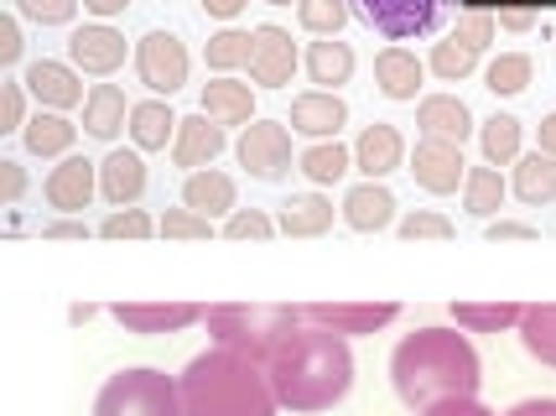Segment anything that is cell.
Masks as SVG:
<instances>
[{
  "instance_id": "cell-48",
  "label": "cell",
  "mask_w": 556,
  "mask_h": 416,
  "mask_svg": "<svg viewBox=\"0 0 556 416\" xmlns=\"http://www.w3.org/2000/svg\"><path fill=\"white\" fill-rule=\"evenodd\" d=\"M421 416H494V412H489L479 395H453V401H437V406H427Z\"/></svg>"
},
{
  "instance_id": "cell-31",
  "label": "cell",
  "mask_w": 556,
  "mask_h": 416,
  "mask_svg": "<svg viewBox=\"0 0 556 416\" xmlns=\"http://www.w3.org/2000/svg\"><path fill=\"white\" fill-rule=\"evenodd\" d=\"M453 318L468 333H505V328H520L526 307L520 302H453Z\"/></svg>"
},
{
  "instance_id": "cell-30",
  "label": "cell",
  "mask_w": 556,
  "mask_h": 416,
  "mask_svg": "<svg viewBox=\"0 0 556 416\" xmlns=\"http://www.w3.org/2000/svg\"><path fill=\"white\" fill-rule=\"evenodd\" d=\"M515 198L526 203V209H541V203H552L556 198V156L546 151H531V156H520L515 162Z\"/></svg>"
},
{
  "instance_id": "cell-8",
  "label": "cell",
  "mask_w": 556,
  "mask_h": 416,
  "mask_svg": "<svg viewBox=\"0 0 556 416\" xmlns=\"http://www.w3.org/2000/svg\"><path fill=\"white\" fill-rule=\"evenodd\" d=\"M136 74L151 94H177L188 84V48L172 37V31H146L136 42Z\"/></svg>"
},
{
  "instance_id": "cell-45",
  "label": "cell",
  "mask_w": 556,
  "mask_h": 416,
  "mask_svg": "<svg viewBox=\"0 0 556 416\" xmlns=\"http://www.w3.org/2000/svg\"><path fill=\"white\" fill-rule=\"evenodd\" d=\"M401 235H406V240H453V219L421 209V214H406V219H401Z\"/></svg>"
},
{
  "instance_id": "cell-4",
  "label": "cell",
  "mask_w": 556,
  "mask_h": 416,
  "mask_svg": "<svg viewBox=\"0 0 556 416\" xmlns=\"http://www.w3.org/2000/svg\"><path fill=\"white\" fill-rule=\"evenodd\" d=\"M208 333L218 349H235L244 360L266 365L270 354L287 343L291 328H302V307H281V302H224L208 307Z\"/></svg>"
},
{
  "instance_id": "cell-6",
  "label": "cell",
  "mask_w": 556,
  "mask_h": 416,
  "mask_svg": "<svg viewBox=\"0 0 556 416\" xmlns=\"http://www.w3.org/2000/svg\"><path fill=\"white\" fill-rule=\"evenodd\" d=\"M447 5H458V0H354L359 22H369L380 37H390V42L427 37V31L442 22Z\"/></svg>"
},
{
  "instance_id": "cell-11",
  "label": "cell",
  "mask_w": 556,
  "mask_h": 416,
  "mask_svg": "<svg viewBox=\"0 0 556 416\" xmlns=\"http://www.w3.org/2000/svg\"><path fill=\"white\" fill-rule=\"evenodd\" d=\"M302 318L323 323V328H333L343 339H354V333H380V328H390V323L401 318V307H395V302H307Z\"/></svg>"
},
{
  "instance_id": "cell-23",
  "label": "cell",
  "mask_w": 556,
  "mask_h": 416,
  "mask_svg": "<svg viewBox=\"0 0 556 416\" xmlns=\"http://www.w3.org/2000/svg\"><path fill=\"white\" fill-rule=\"evenodd\" d=\"M203 115L214 125H250L255 121V94H250V84H240L235 74H218L214 84H203Z\"/></svg>"
},
{
  "instance_id": "cell-57",
  "label": "cell",
  "mask_w": 556,
  "mask_h": 416,
  "mask_svg": "<svg viewBox=\"0 0 556 416\" xmlns=\"http://www.w3.org/2000/svg\"><path fill=\"white\" fill-rule=\"evenodd\" d=\"M266 5H291V0H266Z\"/></svg>"
},
{
  "instance_id": "cell-50",
  "label": "cell",
  "mask_w": 556,
  "mask_h": 416,
  "mask_svg": "<svg viewBox=\"0 0 556 416\" xmlns=\"http://www.w3.org/2000/svg\"><path fill=\"white\" fill-rule=\"evenodd\" d=\"M84 235H89V224L78 219V214H63V219H52L42 229V240H84Z\"/></svg>"
},
{
  "instance_id": "cell-17",
  "label": "cell",
  "mask_w": 556,
  "mask_h": 416,
  "mask_svg": "<svg viewBox=\"0 0 556 416\" xmlns=\"http://www.w3.org/2000/svg\"><path fill=\"white\" fill-rule=\"evenodd\" d=\"M401 162H406V136L386 121L364 125L359 141H354V167H359L369 182H380V177H390Z\"/></svg>"
},
{
  "instance_id": "cell-29",
  "label": "cell",
  "mask_w": 556,
  "mask_h": 416,
  "mask_svg": "<svg viewBox=\"0 0 556 416\" xmlns=\"http://www.w3.org/2000/svg\"><path fill=\"white\" fill-rule=\"evenodd\" d=\"M302 68H307V78H313V84H323V89H333V94H339V84H349V78H354V48H349V42H339V37H323V42H313V48H307Z\"/></svg>"
},
{
  "instance_id": "cell-25",
  "label": "cell",
  "mask_w": 556,
  "mask_h": 416,
  "mask_svg": "<svg viewBox=\"0 0 556 416\" xmlns=\"http://www.w3.org/2000/svg\"><path fill=\"white\" fill-rule=\"evenodd\" d=\"M276 229H281V235H291V240H317V235H328V229H333V198L296 193L291 203H281Z\"/></svg>"
},
{
  "instance_id": "cell-10",
  "label": "cell",
  "mask_w": 556,
  "mask_h": 416,
  "mask_svg": "<svg viewBox=\"0 0 556 416\" xmlns=\"http://www.w3.org/2000/svg\"><path fill=\"white\" fill-rule=\"evenodd\" d=\"M406 162H412L416 188H427V193H437V198H442V193H458L463 182H468V162H463V147H458V141H437V136H421Z\"/></svg>"
},
{
  "instance_id": "cell-34",
  "label": "cell",
  "mask_w": 556,
  "mask_h": 416,
  "mask_svg": "<svg viewBox=\"0 0 556 416\" xmlns=\"http://www.w3.org/2000/svg\"><path fill=\"white\" fill-rule=\"evenodd\" d=\"M520 343L541 365H556V302H531L520 318Z\"/></svg>"
},
{
  "instance_id": "cell-42",
  "label": "cell",
  "mask_w": 556,
  "mask_h": 416,
  "mask_svg": "<svg viewBox=\"0 0 556 416\" xmlns=\"http://www.w3.org/2000/svg\"><path fill=\"white\" fill-rule=\"evenodd\" d=\"M78 5H84V0H16V11L37 26H68L73 16H78Z\"/></svg>"
},
{
  "instance_id": "cell-14",
  "label": "cell",
  "mask_w": 556,
  "mask_h": 416,
  "mask_svg": "<svg viewBox=\"0 0 556 416\" xmlns=\"http://www.w3.org/2000/svg\"><path fill=\"white\" fill-rule=\"evenodd\" d=\"M68 63L89 78H110L125 63V31H115L110 22L78 26L68 37Z\"/></svg>"
},
{
  "instance_id": "cell-24",
  "label": "cell",
  "mask_w": 556,
  "mask_h": 416,
  "mask_svg": "<svg viewBox=\"0 0 556 416\" xmlns=\"http://www.w3.org/2000/svg\"><path fill=\"white\" fill-rule=\"evenodd\" d=\"M84 130L94 141H115L121 130H130V104H125L121 84H94L84 99Z\"/></svg>"
},
{
  "instance_id": "cell-54",
  "label": "cell",
  "mask_w": 556,
  "mask_h": 416,
  "mask_svg": "<svg viewBox=\"0 0 556 416\" xmlns=\"http://www.w3.org/2000/svg\"><path fill=\"white\" fill-rule=\"evenodd\" d=\"M244 5H250V0H203V11H208V16H218V22H235Z\"/></svg>"
},
{
  "instance_id": "cell-33",
  "label": "cell",
  "mask_w": 556,
  "mask_h": 416,
  "mask_svg": "<svg viewBox=\"0 0 556 416\" xmlns=\"http://www.w3.org/2000/svg\"><path fill=\"white\" fill-rule=\"evenodd\" d=\"M463 209L473 219H494L505 209V177L494 167H468V182H463Z\"/></svg>"
},
{
  "instance_id": "cell-46",
  "label": "cell",
  "mask_w": 556,
  "mask_h": 416,
  "mask_svg": "<svg viewBox=\"0 0 556 416\" xmlns=\"http://www.w3.org/2000/svg\"><path fill=\"white\" fill-rule=\"evenodd\" d=\"M494 16H500V26L505 31H531L535 22H541V0H494Z\"/></svg>"
},
{
  "instance_id": "cell-3",
  "label": "cell",
  "mask_w": 556,
  "mask_h": 416,
  "mask_svg": "<svg viewBox=\"0 0 556 416\" xmlns=\"http://www.w3.org/2000/svg\"><path fill=\"white\" fill-rule=\"evenodd\" d=\"M182 386V412L188 416H276V391H270L266 365L244 360L235 349H208L188 360V369L177 375Z\"/></svg>"
},
{
  "instance_id": "cell-35",
  "label": "cell",
  "mask_w": 556,
  "mask_h": 416,
  "mask_svg": "<svg viewBox=\"0 0 556 416\" xmlns=\"http://www.w3.org/2000/svg\"><path fill=\"white\" fill-rule=\"evenodd\" d=\"M531 78H535L531 52H500V58L484 68V89L509 99V94H520V89H531Z\"/></svg>"
},
{
  "instance_id": "cell-19",
  "label": "cell",
  "mask_w": 556,
  "mask_h": 416,
  "mask_svg": "<svg viewBox=\"0 0 556 416\" xmlns=\"http://www.w3.org/2000/svg\"><path fill=\"white\" fill-rule=\"evenodd\" d=\"M218 151H224V125H214L208 115H188L177 125V141H172V162L177 167L203 172L218 162Z\"/></svg>"
},
{
  "instance_id": "cell-15",
  "label": "cell",
  "mask_w": 556,
  "mask_h": 416,
  "mask_svg": "<svg viewBox=\"0 0 556 416\" xmlns=\"http://www.w3.org/2000/svg\"><path fill=\"white\" fill-rule=\"evenodd\" d=\"M343 125H349V104L333 89H307L291 99V130H302L313 141H339Z\"/></svg>"
},
{
  "instance_id": "cell-27",
  "label": "cell",
  "mask_w": 556,
  "mask_h": 416,
  "mask_svg": "<svg viewBox=\"0 0 556 416\" xmlns=\"http://www.w3.org/2000/svg\"><path fill=\"white\" fill-rule=\"evenodd\" d=\"M177 115H172V104L162 99H141V104H130V141L136 151H167L177 141Z\"/></svg>"
},
{
  "instance_id": "cell-16",
  "label": "cell",
  "mask_w": 556,
  "mask_h": 416,
  "mask_svg": "<svg viewBox=\"0 0 556 416\" xmlns=\"http://www.w3.org/2000/svg\"><path fill=\"white\" fill-rule=\"evenodd\" d=\"M110 313H115L121 328H130V333H177V328H188V323L208 318L198 302H115Z\"/></svg>"
},
{
  "instance_id": "cell-47",
  "label": "cell",
  "mask_w": 556,
  "mask_h": 416,
  "mask_svg": "<svg viewBox=\"0 0 556 416\" xmlns=\"http://www.w3.org/2000/svg\"><path fill=\"white\" fill-rule=\"evenodd\" d=\"M0 130H26V84L5 78L0 84Z\"/></svg>"
},
{
  "instance_id": "cell-49",
  "label": "cell",
  "mask_w": 556,
  "mask_h": 416,
  "mask_svg": "<svg viewBox=\"0 0 556 416\" xmlns=\"http://www.w3.org/2000/svg\"><path fill=\"white\" fill-rule=\"evenodd\" d=\"M22 26H16V16H0V63L5 68H16L22 63Z\"/></svg>"
},
{
  "instance_id": "cell-36",
  "label": "cell",
  "mask_w": 556,
  "mask_h": 416,
  "mask_svg": "<svg viewBox=\"0 0 556 416\" xmlns=\"http://www.w3.org/2000/svg\"><path fill=\"white\" fill-rule=\"evenodd\" d=\"M427 68H432L442 84H463V78L479 68V48H468L458 31H447V37L432 48V63H427Z\"/></svg>"
},
{
  "instance_id": "cell-7",
  "label": "cell",
  "mask_w": 556,
  "mask_h": 416,
  "mask_svg": "<svg viewBox=\"0 0 556 416\" xmlns=\"http://www.w3.org/2000/svg\"><path fill=\"white\" fill-rule=\"evenodd\" d=\"M235 156L255 182H281L291 172V130L281 121H250Z\"/></svg>"
},
{
  "instance_id": "cell-43",
  "label": "cell",
  "mask_w": 556,
  "mask_h": 416,
  "mask_svg": "<svg viewBox=\"0 0 556 416\" xmlns=\"http://www.w3.org/2000/svg\"><path fill=\"white\" fill-rule=\"evenodd\" d=\"M162 235H167V240H208V235H214V219H203L193 209H167V214H162Z\"/></svg>"
},
{
  "instance_id": "cell-13",
  "label": "cell",
  "mask_w": 556,
  "mask_h": 416,
  "mask_svg": "<svg viewBox=\"0 0 556 416\" xmlns=\"http://www.w3.org/2000/svg\"><path fill=\"white\" fill-rule=\"evenodd\" d=\"M94 193H99V162H89V156H63L48 172V182H42V198L58 214H84L94 203Z\"/></svg>"
},
{
  "instance_id": "cell-18",
  "label": "cell",
  "mask_w": 556,
  "mask_h": 416,
  "mask_svg": "<svg viewBox=\"0 0 556 416\" xmlns=\"http://www.w3.org/2000/svg\"><path fill=\"white\" fill-rule=\"evenodd\" d=\"M146 193V162L141 151H110L99 162V198L110 209H136V198Z\"/></svg>"
},
{
  "instance_id": "cell-20",
  "label": "cell",
  "mask_w": 556,
  "mask_h": 416,
  "mask_svg": "<svg viewBox=\"0 0 556 416\" xmlns=\"http://www.w3.org/2000/svg\"><path fill=\"white\" fill-rule=\"evenodd\" d=\"M235 177L229 172H188V182H182V209H193V214H203V219H229L235 214Z\"/></svg>"
},
{
  "instance_id": "cell-51",
  "label": "cell",
  "mask_w": 556,
  "mask_h": 416,
  "mask_svg": "<svg viewBox=\"0 0 556 416\" xmlns=\"http://www.w3.org/2000/svg\"><path fill=\"white\" fill-rule=\"evenodd\" d=\"M489 240H535V224H520V219H489Z\"/></svg>"
},
{
  "instance_id": "cell-5",
  "label": "cell",
  "mask_w": 556,
  "mask_h": 416,
  "mask_svg": "<svg viewBox=\"0 0 556 416\" xmlns=\"http://www.w3.org/2000/svg\"><path fill=\"white\" fill-rule=\"evenodd\" d=\"M94 416H188L182 412V386L167 369H121L110 375L94 395Z\"/></svg>"
},
{
  "instance_id": "cell-28",
  "label": "cell",
  "mask_w": 556,
  "mask_h": 416,
  "mask_svg": "<svg viewBox=\"0 0 556 416\" xmlns=\"http://www.w3.org/2000/svg\"><path fill=\"white\" fill-rule=\"evenodd\" d=\"M22 141L31 156H58V162H63L73 151V141H78V125H73L68 115H58V110H37V115L26 121Z\"/></svg>"
},
{
  "instance_id": "cell-26",
  "label": "cell",
  "mask_w": 556,
  "mask_h": 416,
  "mask_svg": "<svg viewBox=\"0 0 556 416\" xmlns=\"http://www.w3.org/2000/svg\"><path fill=\"white\" fill-rule=\"evenodd\" d=\"M421 78H427L421 58H416L412 48H401V42L375 58V84H380V94H386V99H416Z\"/></svg>"
},
{
  "instance_id": "cell-38",
  "label": "cell",
  "mask_w": 556,
  "mask_h": 416,
  "mask_svg": "<svg viewBox=\"0 0 556 416\" xmlns=\"http://www.w3.org/2000/svg\"><path fill=\"white\" fill-rule=\"evenodd\" d=\"M349 16H354L349 0H296V22H302V31H313V37H339Z\"/></svg>"
},
{
  "instance_id": "cell-39",
  "label": "cell",
  "mask_w": 556,
  "mask_h": 416,
  "mask_svg": "<svg viewBox=\"0 0 556 416\" xmlns=\"http://www.w3.org/2000/svg\"><path fill=\"white\" fill-rule=\"evenodd\" d=\"M203 58H208V68H214V74L250 68V31H235V26L214 31V37H208V48H203Z\"/></svg>"
},
{
  "instance_id": "cell-21",
  "label": "cell",
  "mask_w": 556,
  "mask_h": 416,
  "mask_svg": "<svg viewBox=\"0 0 556 416\" xmlns=\"http://www.w3.org/2000/svg\"><path fill=\"white\" fill-rule=\"evenodd\" d=\"M343 224L359 229V235H375V229L395 224V193L386 182H354L343 193Z\"/></svg>"
},
{
  "instance_id": "cell-22",
  "label": "cell",
  "mask_w": 556,
  "mask_h": 416,
  "mask_svg": "<svg viewBox=\"0 0 556 416\" xmlns=\"http://www.w3.org/2000/svg\"><path fill=\"white\" fill-rule=\"evenodd\" d=\"M416 125H421V136H437V141H468L473 136V115H468V104L458 94H427L416 104Z\"/></svg>"
},
{
  "instance_id": "cell-55",
  "label": "cell",
  "mask_w": 556,
  "mask_h": 416,
  "mask_svg": "<svg viewBox=\"0 0 556 416\" xmlns=\"http://www.w3.org/2000/svg\"><path fill=\"white\" fill-rule=\"evenodd\" d=\"M130 0H84V11H94L99 22H110V16H121Z\"/></svg>"
},
{
  "instance_id": "cell-9",
  "label": "cell",
  "mask_w": 556,
  "mask_h": 416,
  "mask_svg": "<svg viewBox=\"0 0 556 416\" xmlns=\"http://www.w3.org/2000/svg\"><path fill=\"white\" fill-rule=\"evenodd\" d=\"M296 42H291L287 26H255L250 31V84H261V89H287L291 74H296Z\"/></svg>"
},
{
  "instance_id": "cell-37",
  "label": "cell",
  "mask_w": 556,
  "mask_h": 416,
  "mask_svg": "<svg viewBox=\"0 0 556 416\" xmlns=\"http://www.w3.org/2000/svg\"><path fill=\"white\" fill-rule=\"evenodd\" d=\"M479 147H484L489 167H509V162H520V121H515V115H494V121H484Z\"/></svg>"
},
{
  "instance_id": "cell-44",
  "label": "cell",
  "mask_w": 556,
  "mask_h": 416,
  "mask_svg": "<svg viewBox=\"0 0 556 416\" xmlns=\"http://www.w3.org/2000/svg\"><path fill=\"white\" fill-rule=\"evenodd\" d=\"M224 235H229V240H270V235H276V219H266L261 209H235V214L224 219Z\"/></svg>"
},
{
  "instance_id": "cell-2",
  "label": "cell",
  "mask_w": 556,
  "mask_h": 416,
  "mask_svg": "<svg viewBox=\"0 0 556 416\" xmlns=\"http://www.w3.org/2000/svg\"><path fill=\"white\" fill-rule=\"evenodd\" d=\"M390 386L412 412H427L453 395H479L484 365H479V349L458 328H416L390 354Z\"/></svg>"
},
{
  "instance_id": "cell-52",
  "label": "cell",
  "mask_w": 556,
  "mask_h": 416,
  "mask_svg": "<svg viewBox=\"0 0 556 416\" xmlns=\"http://www.w3.org/2000/svg\"><path fill=\"white\" fill-rule=\"evenodd\" d=\"M0 182H5V203H22V193H26L22 162H0Z\"/></svg>"
},
{
  "instance_id": "cell-32",
  "label": "cell",
  "mask_w": 556,
  "mask_h": 416,
  "mask_svg": "<svg viewBox=\"0 0 556 416\" xmlns=\"http://www.w3.org/2000/svg\"><path fill=\"white\" fill-rule=\"evenodd\" d=\"M296 167L307 172L317 188L343 182V177H349V167H354V147H343V141H313V147L296 156Z\"/></svg>"
},
{
  "instance_id": "cell-53",
  "label": "cell",
  "mask_w": 556,
  "mask_h": 416,
  "mask_svg": "<svg viewBox=\"0 0 556 416\" xmlns=\"http://www.w3.org/2000/svg\"><path fill=\"white\" fill-rule=\"evenodd\" d=\"M505 416H556V401H552V395H535V401H520V406H509Z\"/></svg>"
},
{
  "instance_id": "cell-40",
  "label": "cell",
  "mask_w": 556,
  "mask_h": 416,
  "mask_svg": "<svg viewBox=\"0 0 556 416\" xmlns=\"http://www.w3.org/2000/svg\"><path fill=\"white\" fill-rule=\"evenodd\" d=\"M453 31H458L463 42H468V48H479V52H484L489 42H494V31H500V16H494V5H468V0H463L458 26H453Z\"/></svg>"
},
{
  "instance_id": "cell-56",
  "label": "cell",
  "mask_w": 556,
  "mask_h": 416,
  "mask_svg": "<svg viewBox=\"0 0 556 416\" xmlns=\"http://www.w3.org/2000/svg\"><path fill=\"white\" fill-rule=\"evenodd\" d=\"M541 151H546V156H556V115H546V121H541Z\"/></svg>"
},
{
  "instance_id": "cell-41",
  "label": "cell",
  "mask_w": 556,
  "mask_h": 416,
  "mask_svg": "<svg viewBox=\"0 0 556 416\" xmlns=\"http://www.w3.org/2000/svg\"><path fill=\"white\" fill-rule=\"evenodd\" d=\"M99 235L104 240H151V235H162V224L146 219L141 209H115L110 219L99 224Z\"/></svg>"
},
{
  "instance_id": "cell-12",
  "label": "cell",
  "mask_w": 556,
  "mask_h": 416,
  "mask_svg": "<svg viewBox=\"0 0 556 416\" xmlns=\"http://www.w3.org/2000/svg\"><path fill=\"white\" fill-rule=\"evenodd\" d=\"M26 94L37 99L42 110H58V115H68L73 104H84L89 89H84V74L73 68V63H58V58H37L31 68L22 74Z\"/></svg>"
},
{
  "instance_id": "cell-1",
  "label": "cell",
  "mask_w": 556,
  "mask_h": 416,
  "mask_svg": "<svg viewBox=\"0 0 556 416\" xmlns=\"http://www.w3.org/2000/svg\"><path fill=\"white\" fill-rule=\"evenodd\" d=\"M266 375L287 412H328L354 386V349L343 333L302 318V328H291L287 343L266 360Z\"/></svg>"
}]
</instances>
